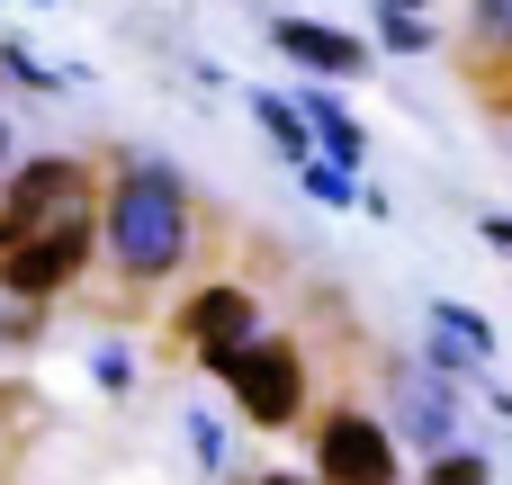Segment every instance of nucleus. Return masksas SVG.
<instances>
[{
	"mask_svg": "<svg viewBox=\"0 0 512 485\" xmlns=\"http://www.w3.org/2000/svg\"><path fill=\"white\" fill-rule=\"evenodd\" d=\"M108 243H117V261L135 270V279H171L180 270V252H189V207H180V189H171V171H126L117 180V198H108Z\"/></svg>",
	"mask_w": 512,
	"mask_h": 485,
	"instance_id": "f257e3e1",
	"label": "nucleus"
},
{
	"mask_svg": "<svg viewBox=\"0 0 512 485\" xmlns=\"http://www.w3.org/2000/svg\"><path fill=\"white\" fill-rule=\"evenodd\" d=\"M207 378L234 387V405L261 423V432H288L297 423V396H306V360L288 342H234V351H207Z\"/></svg>",
	"mask_w": 512,
	"mask_h": 485,
	"instance_id": "f03ea898",
	"label": "nucleus"
},
{
	"mask_svg": "<svg viewBox=\"0 0 512 485\" xmlns=\"http://www.w3.org/2000/svg\"><path fill=\"white\" fill-rule=\"evenodd\" d=\"M81 261H90V216H54V225H27L18 243H0V288L36 306L63 279H81Z\"/></svg>",
	"mask_w": 512,
	"mask_h": 485,
	"instance_id": "7ed1b4c3",
	"label": "nucleus"
},
{
	"mask_svg": "<svg viewBox=\"0 0 512 485\" xmlns=\"http://www.w3.org/2000/svg\"><path fill=\"white\" fill-rule=\"evenodd\" d=\"M315 477L324 485H396V441L369 414H333L315 432Z\"/></svg>",
	"mask_w": 512,
	"mask_h": 485,
	"instance_id": "20e7f679",
	"label": "nucleus"
},
{
	"mask_svg": "<svg viewBox=\"0 0 512 485\" xmlns=\"http://www.w3.org/2000/svg\"><path fill=\"white\" fill-rule=\"evenodd\" d=\"M9 207H18V234L27 225H54V216H81L90 207V171L81 162H27L9 180Z\"/></svg>",
	"mask_w": 512,
	"mask_h": 485,
	"instance_id": "39448f33",
	"label": "nucleus"
},
{
	"mask_svg": "<svg viewBox=\"0 0 512 485\" xmlns=\"http://www.w3.org/2000/svg\"><path fill=\"white\" fill-rule=\"evenodd\" d=\"M279 54L306 63L315 81H351V72H369V45H360L351 27H324V18H279Z\"/></svg>",
	"mask_w": 512,
	"mask_h": 485,
	"instance_id": "423d86ee",
	"label": "nucleus"
},
{
	"mask_svg": "<svg viewBox=\"0 0 512 485\" xmlns=\"http://www.w3.org/2000/svg\"><path fill=\"white\" fill-rule=\"evenodd\" d=\"M180 333L198 342V360H207V351H234V342H252V297H243V288H207V297H189Z\"/></svg>",
	"mask_w": 512,
	"mask_h": 485,
	"instance_id": "0eeeda50",
	"label": "nucleus"
},
{
	"mask_svg": "<svg viewBox=\"0 0 512 485\" xmlns=\"http://www.w3.org/2000/svg\"><path fill=\"white\" fill-rule=\"evenodd\" d=\"M306 126H315L324 162H342V171H351V162H360V144H369V135H360V126H351V117H342L333 99H324V90H306Z\"/></svg>",
	"mask_w": 512,
	"mask_h": 485,
	"instance_id": "6e6552de",
	"label": "nucleus"
},
{
	"mask_svg": "<svg viewBox=\"0 0 512 485\" xmlns=\"http://www.w3.org/2000/svg\"><path fill=\"white\" fill-rule=\"evenodd\" d=\"M432 333H441V342H459L450 360H486V351H495V324H486V315H468V306H450V297L432 306Z\"/></svg>",
	"mask_w": 512,
	"mask_h": 485,
	"instance_id": "1a4fd4ad",
	"label": "nucleus"
},
{
	"mask_svg": "<svg viewBox=\"0 0 512 485\" xmlns=\"http://www.w3.org/2000/svg\"><path fill=\"white\" fill-rule=\"evenodd\" d=\"M405 423L432 441V450H450V423H459V405L441 396V387H423V378H405Z\"/></svg>",
	"mask_w": 512,
	"mask_h": 485,
	"instance_id": "9d476101",
	"label": "nucleus"
},
{
	"mask_svg": "<svg viewBox=\"0 0 512 485\" xmlns=\"http://www.w3.org/2000/svg\"><path fill=\"white\" fill-rule=\"evenodd\" d=\"M252 117L270 126V144H279L288 162H306V117H297L288 99H270V90H252Z\"/></svg>",
	"mask_w": 512,
	"mask_h": 485,
	"instance_id": "9b49d317",
	"label": "nucleus"
},
{
	"mask_svg": "<svg viewBox=\"0 0 512 485\" xmlns=\"http://www.w3.org/2000/svg\"><path fill=\"white\" fill-rule=\"evenodd\" d=\"M297 180H306V189H315L324 207H360V189H351V171H342V162H324V153H306V162H297Z\"/></svg>",
	"mask_w": 512,
	"mask_h": 485,
	"instance_id": "f8f14e48",
	"label": "nucleus"
},
{
	"mask_svg": "<svg viewBox=\"0 0 512 485\" xmlns=\"http://www.w3.org/2000/svg\"><path fill=\"white\" fill-rule=\"evenodd\" d=\"M432 485H486V459H468V450H441V459H432Z\"/></svg>",
	"mask_w": 512,
	"mask_h": 485,
	"instance_id": "ddd939ff",
	"label": "nucleus"
},
{
	"mask_svg": "<svg viewBox=\"0 0 512 485\" xmlns=\"http://www.w3.org/2000/svg\"><path fill=\"white\" fill-rule=\"evenodd\" d=\"M387 45H432V27H423L414 9H396V18H387Z\"/></svg>",
	"mask_w": 512,
	"mask_h": 485,
	"instance_id": "4468645a",
	"label": "nucleus"
},
{
	"mask_svg": "<svg viewBox=\"0 0 512 485\" xmlns=\"http://www.w3.org/2000/svg\"><path fill=\"white\" fill-rule=\"evenodd\" d=\"M486 36H495V45H512V0H486Z\"/></svg>",
	"mask_w": 512,
	"mask_h": 485,
	"instance_id": "2eb2a0df",
	"label": "nucleus"
},
{
	"mask_svg": "<svg viewBox=\"0 0 512 485\" xmlns=\"http://www.w3.org/2000/svg\"><path fill=\"white\" fill-rule=\"evenodd\" d=\"M486 243H495V252H512V216H486Z\"/></svg>",
	"mask_w": 512,
	"mask_h": 485,
	"instance_id": "dca6fc26",
	"label": "nucleus"
},
{
	"mask_svg": "<svg viewBox=\"0 0 512 485\" xmlns=\"http://www.w3.org/2000/svg\"><path fill=\"white\" fill-rule=\"evenodd\" d=\"M0 243H18V207L9 198H0Z\"/></svg>",
	"mask_w": 512,
	"mask_h": 485,
	"instance_id": "f3484780",
	"label": "nucleus"
},
{
	"mask_svg": "<svg viewBox=\"0 0 512 485\" xmlns=\"http://www.w3.org/2000/svg\"><path fill=\"white\" fill-rule=\"evenodd\" d=\"M495 405H504V423H512V396H495Z\"/></svg>",
	"mask_w": 512,
	"mask_h": 485,
	"instance_id": "a211bd4d",
	"label": "nucleus"
},
{
	"mask_svg": "<svg viewBox=\"0 0 512 485\" xmlns=\"http://www.w3.org/2000/svg\"><path fill=\"white\" fill-rule=\"evenodd\" d=\"M270 485H306V477H270Z\"/></svg>",
	"mask_w": 512,
	"mask_h": 485,
	"instance_id": "6ab92c4d",
	"label": "nucleus"
}]
</instances>
